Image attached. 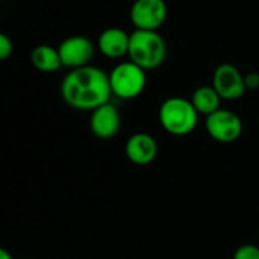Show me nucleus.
Listing matches in <instances>:
<instances>
[{
	"mask_svg": "<svg viewBox=\"0 0 259 259\" xmlns=\"http://www.w3.org/2000/svg\"><path fill=\"white\" fill-rule=\"evenodd\" d=\"M166 41L157 31H138L130 34L128 60L144 70H154L166 60Z\"/></svg>",
	"mask_w": 259,
	"mask_h": 259,
	"instance_id": "nucleus-3",
	"label": "nucleus"
},
{
	"mask_svg": "<svg viewBox=\"0 0 259 259\" xmlns=\"http://www.w3.org/2000/svg\"><path fill=\"white\" fill-rule=\"evenodd\" d=\"M212 87L217 90L223 101H238L247 92L244 75L235 64L230 63L217 66L212 75Z\"/></svg>",
	"mask_w": 259,
	"mask_h": 259,
	"instance_id": "nucleus-7",
	"label": "nucleus"
},
{
	"mask_svg": "<svg viewBox=\"0 0 259 259\" xmlns=\"http://www.w3.org/2000/svg\"><path fill=\"white\" fill-rule=\"evenodd\" d=\"M244 84H245V90L254 92L259 90V72H247L244 75Z\"/></svg>",
	"mask_w": 259,
	"mask_h": 259,
	"instance_id": "nucleus-16",
	"label": "nucleus"
},
{
	"mask_svg": "<svg viewBox=\"0 0 259 259\" xmlns=\"http://www.w3.org/2000/svg\"><path fill=\"white\" fill-rule=\"evenodd\" d=\"M111 95L130 101L141 96L147 87V70L132 61L117 63L108 73Z\"/></svg>",
	"mask_w": 259,
	"mask_h": 259,
	"instance_id": "nucleus-4",
	"label": "nucleus"
},
{
	"mask_svg": "<svg viewBox=\"0 0 259 259\" xmlns=\"http://www.w3.org/2000/svg\"><path fill=\"white\" fill-rule=\"evenodd\" d=\"M204 128L207 135L220 144H232L238 141L242 135L241 117L227 108H220L204 120Z\"/></svg>",
	"mask_w": 259,
	"mask_h": 259,
	"instance_id": "nucleus-6",
	"label": "nucleus"
},
{
	"mask_svg": "<svg viewBox=\"0 0 259 259\" xmlns=\"http://www.w3.org/2000/svg\"><path fill=\"white\" fill-rule=\"evenodd\" d=\"M192 105L195 107L197 113L207 117L217 110L221 108V98L217 93V90L212 85H200L192 92V96L189 98Z\"/></svg>",
	"mask_w": 259,
	"mask_h": 259,
	"instance_id": "nucleus-13",
	"label": "nucleus"
},
{
	"mask_svg": "<svg viewBox=\"0 0 259 259\" xmlns=\"http://www.w3.org/2000/svg\"><path fill=\"white\" fill-rule=\"evenodd\" d=\"M200 114L191 99L183 96H171L159 107V122L171 136L183 138L191 135L198 125Z\"/></svg>",
	"mask_w": 259,
	"mask_h": 259,
	"instance_id": "nucleus-2",
	"label": "nucleus"
},
{
	"mask_svg": "<svg viewBox=\"0 0 259 259\" xmlns=\"http://www.w3.org/2000/svg\"><path fill=\"white\" fill-rule=\"evenodd\" d=\"M96 46L105 58L120 60L128 55L130 34H126L122 28H107L99 34Z\"/></svg>",
	"mask_w": 259,
	"mask_h": 259,
	"instance_id": "nucleus-11",
	"label": "nucleus"
},
{
	"mask_svg": "<svg viewBox=\"0 0 259 259\" xmlns=\"http://www.w3.org/2000/svg\"><path fill=\"white\" fill-rule=\"evenodd\" d=\"M120 122L122 117L119 108L111 101L98 107L90 114V130L93 136L101 141L113 139L119 133Z\"/></svg>",
	"mask_w": 259,
	"mask_h": 259,
	"instance_id": "nucleus-9",
	"label": "nucleus"
},
{
	"mask_svg": "<svg viewBox=\"0 0 259 259\" xmlns=\"http://www.w3.org/2000/svg\"><path fill=\"white\" fill-rule=\"evenodd\" d=\"M57 49L63 67H69L70 70L90 66V61L95 57V45L84 35L67 37L60 43Z\"/></svg>",
	"mask_w": 259,
	"mask_h": 259,
	"instance_id": "nucleus-8",
	"label": "nucleus"
},
{
	"mask_svg": "<svg viewBox=\"0 0 259 259\" xmlns=\"http://www.w3.org/2000/svg\"><path fill=\"white\" fill-rule=\"evenodd\" d=\"M31 63L38 72L52 73L63 67L58 49L49 45H38L31 52Z\"/></svg>",
	"mask_w": 259,
	"mask_h": 259,
	"instance_id": "nucleus-12",
	"label": "nucleus"
},
{
	"mask_svg": "<svg viewBox=\"0 0 259 259\" xmlns=\"http://www.w3.org/2000/svg\"><path fill=\"white\" fill-rule=\"evenodd\" d=\"M168 19L165 0H135L130 8V22L138 31H159Z\"/></svg>",
	"mask_w": 259,
	"mask_h": 259,
	"instance_id": "nucleus-5",
	"label": "nucleus"
},
{
	"mask_svg": "<svg viewBox=\"0 0 259 259\" xmlns=\"http://www.w3.org/2000/svg\"><path fill=\"white\" fill-rule=\"evenodd\" d=\"M63 101L81 111H93L110 102L111 89L108 73L96 66H85L70 70L61 81Z\"/></svg>",
	"mask_w": 259,
	"mask_h": 259,
	"instance_id": "nucleus-1",
	"label": "nucleus"
},
{
	"mask_svg": "<svg viewBox=\"0 0 259 259\" xmlns=\"http://www.w3.org/2000/svg\"><path fill=\"white\" fill-rule=\"evenodd\" d=\"M159 154V145L153 135L150 133H135L128 138L125 144V156L126 159L138 165V166H147L156 160Z\"/></svg>",
	"mask_w": 259,
	"mask_h": 259,
	"instance_id": "nucleus-10",
	"label": "nucleus"
},
{
	"mask_svg": "<svg viewBox=\"0 0 259 259\" xmlns=\"http://www.w3.org/2000/svg\"><path fill=\"white\" fill-rule=\"evenodd\" d=\"M232 259H259V247L254 244H242L233 251Z\"/></svg>",
	"mask_w": 259,
	"mask_h": 259,
	"instance_id": "nucleus-14",
	"label": "nucleus"
},
{
	"mask_svg": "<svg viewBox=\"0 0 259 259\" xmlns=\"http://www.w3.org/2000/svg\"><path fill=\"white\" fill-rule=\"evenodd\" d=\"M13 51H14L13 40L7 34L0 32V61L8 60L13 55Z\"/></svg>",
	"mask_w": 259,
	"mask_h": 259,
	"instance_id": "nucleus-15",
	"label": "nucleus"
},
{
	"mask_svg": "<svg viewBox=\"0 0 259 259\" xmlns=\"http://www.w3.org/2000/svg\"><path fill=\"white\" fill-rule=\"evenodd\" d=\"M0 259H14V257H13V254L7 248L0 247Z\"/></svg>",
	"mask_w": 259,
	"mask_h": 259,
	"instance_id": "nucleus-17",
	"label": "nucleus"
}]
</instances>
